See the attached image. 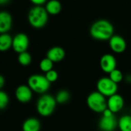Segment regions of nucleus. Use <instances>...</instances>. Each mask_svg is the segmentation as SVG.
<instances>
[{"mask_svg": "<svg viewBox=\"0 0 131 131\" xmlns=\"http://www.w3.org/2000/svg\"><path fill=\"white\" fill-rule=\"evenodd\" d=\"M91 36L97 41H109L114 35V28L111 21L107 19L95 21L90 28Z\"/></svg>", "mask_w": 131, "mask_h": 131, "instance_id": "f257e3e1", "label": "nucleus"}, {"mask_svg": "<svg viewBox=\"0 0 131 131\" xmlns=\"http://www.w3.org/2000/svg\"><path fill=\"white\" fill-rule=\"evenodd\" d=\"M48 13L42 5H35L28 12V21L30 25L39 29L46 25L48 21Z\"/></svg>", "mask_w": 131, "mask_h": 131, "instance_id": "f03ea898", "label": "nucleus"}, {"mask_svg": "<svg viewBox=\"0 0 131 131\" xmlns=\"http://www.w3.org/2000/svg\"><path fill=\"white\" fill-rule=\"evenodd\" d=\"M57 104L58 103L55 97L50 94H44L38 98L37 101L36 110L39 115L45 117H49L54 113Z\"/></svg>", "mask_w": 131, "mask_h": 131, "instance_id": "7ed1b4c3", "label": "nucleus"}, {"mask_svg": "<svg viewBox=\"0 0 131 131\" xmlns=\"http://www.w3.org/2000/svg\"><path fill=\"white\" fill-rule=\"evenodd\" d=\"M87 105L90 110L95 113H103L107 108V100L106 97L99 91L91 93L87 97Z\"/></svg>", "mask_w": 131, "mask_h": 131, "instance_id": "20e7f679", "label": "nucleus"}, {"mask_svg": "<svg viewBox=\"0 0 131 131\" xmlns=\"http://www.w3.org/2000/svg\"><path fill=\"white\" fill-rule=\"evenodd\" d=\"M51 82L46 78L45 75L41 74H32L28 79V85L32 90L33 92L37 94H45L51 87Z\"/></svg>", "mask_w": 131, "mask_h": 131, "instance_id": "39448f33", "label": "nucleus"}, {"mask_svg": "<svg viewBox=\"0 0 131 131\" xmlns=\"http://www.w3.org/2000/svg\"><path fill=\"white\" fill-rule=\"evenodd\" d=\"M97 90L106 97H109L117 94L118 86L109 77H103L97 82Z\"/></svg>", "mask_w": 131, "mask_h": 131, "instance_id": "423d86ee", "label": "nucleus"}, {"mask_svg": "<svg viewBox=\"0 0 131 131\" xmlns=\"http://www.w3.org/2000/svg\"><path fill=\"white\" fill-rule=\"evenodd\" d=\"M29 47V38L25 33H18L13 37L12 48L13 50L20 54L24 51H27Z\"/></svg>", "mask_w": 131, "mask_h": 131, "instance_id": "0eeeda50", "label": "nucleus"}, {"mask_svg": "<svg viewBox=\"0 0 131 131\" xmlns=\"http://www.w3.org/2000/svg\"><path fill=\"white\" fill-rule=\"evenodd\" d=\"M32 90L28 85L21 84L17 87L15 92L16 100L22 104L28 103L32 98Z\"/></svg>", "mask_w": 131, "mask_h": 131, "instance_id": "6e6552de", "label": "nucleus"}, {"mask_svg": "<svg viewBox=\"0 0 131 131\" xmlns=\"http://www.w3.org/2000/svg\"><path fill=\"white\" fill-rule=\"evenodd\" d=\"M98 127L101 131H114L118 127V121H117L114 114L111 116H103L101 117Z\"/></svg>", "mask_w": 131, "mask_h": 131, "instance_id": "1a4fd4ad", "label": "nucleus"}, {"mask_svg": "<svg viewBox=\"0 0 131 131\" xmlns=\"http://www.w3.org/2000/svg\"><path fill=\"white\" fill-rule=\"evenodd\" d=\"M109 46L114 53L121 54L127 49V42L122 36L114 35L109 40Z\"/></svg>", "mask_w": 131, "mask_h": 131, "instance_id": "9d476101", "label": "nucleus"}, {"mask_svg": "<svg viewBox=\"0 0 131 131\" xmlns=\"http://www.w3.org/2000/svg\"><path fill=\"white\" fill-rule=\"evenodd\" d=\"M100 66L104 72L110 74L112 71L117 68V60L114 55L105 54L101 58Z\"/></svg>", "mask_w": 131, "mask_h": 131, "instance_id": "9b49d317", "label": "nucleus"}, {"mask_svg": "<svg viewBox=\"0 0 131 131\" xmlns=\"http://www.w3.org/2000/svg\"><path fill=\"white\" fill-rule=\"evenodd\" d=\"M124 106V100L123 97L117 93L109 97L107 99V108L114 114L120 112Z\"/></svg>", "mask_w": 131, "mask_h": 131, "instance_id": "f8f14e48", "label": "nucleus"}, {"mask_svg": "<svg viewBox=\"0 0 131 131\" xmlns=\"http://www.w3.org/2000/svg\"><path fill=\"white\" fill-rule=\"evenodd\" d=\"M46 57L52 61L54 63H58L61 61L65 57V51L64 48L59 46H54L51 48L46 54Z\"/></svg>", "mask_w": 131, "mask_h": 131, "instance_id": "ddd939ff", "label": "nucleus"}, {"mask_svg": "<svg viewBox=\"0 0 131 131\" xmlns=\"http://www.w3.org/2000/svg\"><path fill=\"white\" fill-rule=\"evenodd\" d=\"M12 26V17L6 11L0 12V33H8Z\"/></svg>", "mask_w": 131, "mask_h": 131, "instance_id": "4468645a", "label": "nucleus"}, {"mask_svg": "<svg viewBox=\"0 0 131 131\" xmlns=\"http://www.w3.org/2000/svg\"><path fill=\"white\" fill-rule=\"evenodd\" d=\"M21 129L22 131H40L41 122L35 117H29L23 122Z\"/></svg>", "mask_w": 131, "mask_h": 131, "instance_id": "2eb2a0df", "label": "nucleus"}, {"mask_svg": "<svg viewBox=\"0 0 131 131\" xmlns=\"http://www.w3.org/2000/svg\"><path fill=\"white\" fill-rule=\"evenodd\" d=\"M49 15H58L62 10V5L58 0H49L46 2L45 7Z\"/></svg>", "mask_w": 131, "mask_h": 131, "instance_id": "dca6fc26", "label": "nucleus"}, {"mask_svg": "<svg viewBox=\"0 0 131 131\" xmlns=\"http://www.w3.org/2000/svg\"><path fill=\"white\" fill-rule=\"evenodd\" d=\"M13 38L8 33H1L0 35V51L4 52L12 48Z\"/></svg>", "mask_w": 131, "mask_h": 131, "instance_id": "f3484780", "label": "nucleus"}, {"mask_svg": "<svg viewBox=\"0 0 131 131\" xmlns=\"http://www.w3.org/2000/svg\"><path fill=\"white\" fill-rule=\"evenodd\" d=\"M118 128L121 131H131V115H124L118 120Z\"/></svg>", "mask_w": 131, "mask_h": 131, "instance_id": "a211bd4d", "label": "nucleus"}, {"mask_svg": "<svg viewBox=\"0 0 131 131\" xmlns=\"http://www.w3.org/2000/svg\"><path fill=\"white\" fill-rule=\"evenodd\" d=\"M31 61H32L31 55L28 51H24V52L18 54V61L21 65L25 66V67L28 66L31 63Z\"/></svg>", "mask_w": 131, "mask_h": 131, "instance_id": "6ab92c4d", "label": "nucleus"}, {"mask_svg": "<svg viewBox=\"0 0 131 131\" xmlns=\"http://www.w3.org/2000/svg\"><path fill=\"white\" fill-rule=\"evenodd\" d=\"M55 99L58 104H66L70 100V94L66 90H61L56 94Z\"/></svg>", "mask_w": 131, "mask_h": 131, "instance_id": "aec40b11", "label": "nucleus"}, {"mask_svg": "<svg viewBox=\"0 0 131 131\" xmlns=\"http://www.w3.org/2000/svg\"><path fill=\"white\" fill-rule=\"evenodd\" d=\"M53 64H54V62L46 57L40 61L39 68L41 71L46 73L53 69Z\"/></svg>", "mask_w": 131, "mask_h": 131, "instance_id": "412c9836", "label": "nucleus"}, {"mask_svg": "<svg viewBox=\"0 0 131 131\" xmlns=\"http://www.w3.org/2000/svg\"><path fill=\"white\" fill-rule=\"evenodd\" d=\"M109 78L114 82H115L117 84H119V83H121L122 81V80L124 78V75H123V73L121 72V71L116 68L109 74Z\"/></svg>", "mask_w": 131, "mask_h": 131, "instance_id": "4be33fe9", "label": "nucleus"}, {"mask_svg": "<svg viewBox=\"0 0 131 131\" xmlns=\"http://www.w3.org/2000/svg\"><path fill=\"white\" fill-rule=\"evenodd\" d=\"M9 103V97L7 93H5L3 91H0V109L4 110L6 108Z\"/></svg>", "mask_w": 131, "mask_h": 131, "instance_id": "5701e85b", "label": "nucleus"}, {"mask_svg": "<svg viewBox=\"0 0 131 131\" xmlns=\"http://www.w3.org/2000/svg\"><path fill=\"white\" fill-rule=\"evenodd\" d=\"M45 77L48 80L49 82L53 83V82H55L58 80V72L52 69V70H51V71H49L45 73Z\"/></svg>", "mask_w": 131, "mask_h": 131, "instance_id": "b1692460", "label": "nucleus"}, {"mask_svg": "<svg viewBox=\"0 0 131 131\" xmlns=\"http://www.w3.org/2000/svg\"><path fill=\"white\" fill-rule=\"evenodd\" d=\"M30 2L35 5H42L47 2V0H30Z\"/></svg>", "mask_w": 131, "mask_h": 131, "instance_id": "393cba45", "label": "nucleus"}, {"mask_svg": "<svg viewBox=\"0 0 131 131\" xmlns=\"http://www.w3.org/2000/svg\"><path fill=\"white\" fill-rule=\"evenodd\" d=\"M5 84V79L3 76H0V88H2Z\"/></svg>", "mask_w": 131, "mask_h": 131, "instance_id": "a878e982", "label": "nucleus"}, {"mask_svg": "<svg viewBox=\"0 0 131 131\" xmlns=\"http://www.w3.org/2000/svg\"><path fill=\"white\" fill-rule=\"evenodd\" d=\"M10 1H11V0H0V4H1L2 5H3L8 4Z\"/></svg>", "mask_w": 131, "mask_h": 131, "instance_id": "bb28decb", "label": "nucleus"}, {"mask_svg": "<svg viewBox=\"0 0 131 131\" xmlns=\"http://www.w3.org/2000/svg\"><path fill=\"white\" fill-rule=\"evenodd\" d=\"M130 113H131V107H130Z\"/></svg>", "mask_w": 131, "mask_h": 131, "instance_id": "cd10ccee", "label": "nucleus"}]
</instances>
